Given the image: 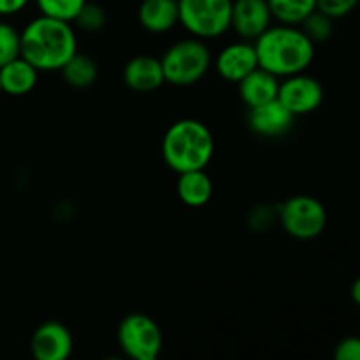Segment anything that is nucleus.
Wrapping results in <instances>:
<instances>
[{"mask_svg": "<svg viewBox=\"0 0 360 360\" xmlns=\"http://www.w3.org/2000/svg\"><path fill=\"white\" fill-rule=\"evenodd\" d=\"M118 345L127 357L134 360H157L164 348V336L151 316L132 313L120 322Z\"/></svg>", "mask_w": 360, "mask_h": 360, "instance_id": "nucleus-6", "label": "nucleus"}, {"mask_svg": "<svg viewBox=\"0 0 360 360\" xmlns=\"http://www.w3.org/2000/svg\"><path fill=\"white\" fill-rule=\"evenodd\" d=\"M137 18L150 34H165L179 23L178 0H143Z\"/></svg>", "mask_w": 360, "mask_h": 360, "instance_id": "nucleus-15", "label": "nucleus"}, {"mask_svg": "<svg viewBox=\"0 0 360 360\" xmlns=\"http://www.w3.org/2000/svg\"><path fill=\"white\" fill-rule=\"evenodd\" d=\"M278 220V207L269 206V204H260L250 213V225L255 231H266L274 221Z\"/></svg>", "mask_w": 360, "mask_h": 360, "instance_id": "nucleus-25", "label": "nucleus"}, {"mask_svg": "<svg viewBox=\"0 0 360 360\" xmlns=\"http://www.w3.org/2000/svg\"><path fill=\"white\" fill-rule=\"evenodd\" d=\"M359 0H316V9L329 18H343L355 9Z\"/></svg>", "mask_w": 360, "mask_h": 360, "instance_id": "nucleus-24", "label": "nucleus"}, {"mask_svg": "<svg viewBox=\"0 0 360 360\" xmlns=\"http://www.w3.org/2000/svg\"><path fill=\"white\" fill-rule=\"evenodd\" d=\"M62 77L72 88H88L97 81L98 67L91 56L84 53H74L72 58L60 69Z\"/></svg>", "mask_w": 360, "mask_h": 360, "instance_id": "nucleus-18", "label": "nucleus"}, {"mask_svg": "<svg viewBox=\"0 0 360 360\" xmlns=\"http://www.w3.org/2000/svg\"><path fill=\"white\" fill-rule=\"evenodd\" d=\"M21 55L20 32L11 23L0 21V67Z\"/></svg>", "mask_w": 360, "mask_h": 360, "instance_id": "nucleus-22", "label": "nucleus"}, {"mask_svg": "<svg viewBox=\"0 0 360 360\" xmlns=\"http://www.w3.org/2000/svg\"><path fill=\"white\" fill-rule=\"evenodd\" d=\"M352 299L355 301V304L360 306V278H357L355 283L352 285Z\"/></svg>", "mask_w": 360, "mask_h": 360, "instance_id": "nucleus-28", "label": "nucleus"}, {"mask_svg": "<svg viewBox=\"0 0 360 360\" xmlns=\"http://www.w3.org/2000/svg\"><path fill=\"white\" fill-rule=\"evenodd\" d=\"M238 86L239 97L245 102L246 108H257V105L267 104V102L278 98L280 77L262 67H257L255 70H252L248 76L239 81Z\"/></svg>", "mask_w": 360, "mask_h": 360, "instance_id": "nucleus-14", "label": "nucleus"}, {"mask_svg": "<svg viewBox=\"0 0 360 360\" xmlns=\"http://www.w3.org/2000/svg\"><path fill=\"white\" fill-rule=\"evenodd\" d=\"M30 0H0V16H13L21 13Z\"/></svg>", "mask_w": 360, "mask_h": 360, "instance_id": "nucleus-27", "label": "nucleus"}, {"mask_svg": "<svg viewBox=\"0 0 360 360\" xmlns=\"http://www.w3.org/2000/svg\"><path fill=\"white\" fill-rule=\"evenodd\" d=\"M72 348V334L60 322H44L32 334L30 352L35 360H67Z\"/></svg>", "mask_w": 360, "mask_h": 360, "instance_id": "nucleus-11", "label": "nucleus"}, {"mask_svg": "<svg viewBox=\"0 0 360 360\" xmlns=\"http://www.w3.org/2000/svg\"><path fill=\"white\" fill-rule=\"evenodd\" d=\"M299 27H301V30L308 35L309 41H311L313 44H316V42H326L327 39L333 35V30H334L333 18L320 13L319 9L313 11V13L309 14V16L306 18Z\"/></svg>", "mask_w": 360, "mask_h": 360, "instance_id": "nucleus-21", "label": "nucleus"}, {"mask_svg": "<svg viewBox=\"0 0 360 360\" xmlns=\"http://www.w3.org/2000/svg\"><path fill=\"white\" fill-rule=\"evenodd\" d=\"M278 221L288 236L301 241L319 238L327 225V211L320 200L294 195L278 207Z\"/></svg>", "mask_w": 360, "mask_h": 360, "instance_id": "nucleus-7", "label": "nucleus"}, {"mask_svg": "<svg viewBox=\"0 0 360 360\" xmlns=\"http://www.w3.org/2000/svg\"><path fill=\"white\" fill-rule=\"evenodd\" d=\"M86 2L88 0H35V6L42 16L72 23Z\"/></svg>", "mask_w": 360, "mask_h": 360, "instance_id": "nucleus-20", "label": "nucleus"}, {"mask_svg": "<svg viewBox=\"0 0 360 360\" xmlns=\"http://www.w3.org/2000/svg\"><path fill=\"white\" fill-rule=\"evenodd\" d=\"M21 55L39 72L60 70L74 53H77V37L69 21L49 16H37L20 32Z\"/></svg>", "mask_w": 360, "mask_h": 360, "instance_id": "nucleus-1", "label": "nucleus"}, {"mask_svg": "<svg viewBox=\"0 0 360 360\" xmlns=\"http://www.w3.org/2000/svg\"><path fill=\"white\" fill-rule=\"evenodd\" d=\"M179 23L192 37L210 41L231 30L232 0H178Z\"/></svg>", "mask_w": 360, "mask_h": 360, "instance_id": "nucleus-5", "label": "nucleus"}, {"mask_svg": "<svg viewBox=\"0 0 360 360\" xmlns=\"http://www.w3.org/2000/svg\"><path fill=\"white\" fill-rule=\"evenodd\" d=\"M253 44L259 67L280 79L304 72L315 58V44L297 25H271Z\"/></svg>", "mask_w": 360, "mask_h": 360, "instance_id": "nucleus-2", "label": "nucleus"}, {"mask_svg": "<svg viewBox=\"0 0 360 360\" xmlns=\"http://www.w3.org/2000/svg\"><path fill=\"white\" fill-rule=\"evenodd\" d=\"M267 4L273 20L297 27L316 9V0H267Z\"/></svg>", "mask_w": 360, "mask_h": 360, "instance_id": "nucleus-19", "label": "nucleus"}, {"mask_svg": "<svg viewBox=\"0 0 360 360\" xmlns=\"http://www.w3.org/2000/svg\"><path fill=\"white\" fill-rule=\"evenodd\" d=\"M176 190L183 204L190 207H200L206 206L213 197V181L204 169L181 172Z\"/></svg>", "mask_w": 360, "mask_h": 360, "instance_id": "nucleus-17", "label": "nucleus"}, {"mask_svg": "<svg viewBox=\"0 0 360 360\" xmlns=\"http://www.w3.org/2000/svg\"><path fill=\"white\" fill-rule=\"evenodd\" d=\"M39 70L32 65L30 62L18 56L11 60L9 63L0 67V88L2 94L13 95V97H21L27 95L37 86Z\"/></svg>", "mask_w": 360, "mask_h": 360, "instance_id": "nucleus-16", "label": "nucleus"}, {"mask_svg": "<svg viewBox=\"0 0 360 360\" xmlns=\"http://www.w3.org/2000/svg\"><path fill=\"white\" fill-rule=\"evenodd\" d=\"M273 25L267 0H232L231 28L245 41H255Z\"/></svg>", "mask_w": 360, "mask_h": 360, "instance_id": "nucleus-10", "label": "nucleus"}, {"mask_svg": "<svg viewBox=\"0 0 360 360\" xmlns=\"http://www.w3.org/2000/svg\"><path fill=\"white\" fill-rule=\"evenodd\" d=\"M336 360H360V338H345L334 350Z\"/></svg>", "mask_w": 360, "mask_h": 360, "instance_id": "nucleus-26", "label": "nucleus"}, {"mask_svg": "<svg viewBox=\"0 0 360 360\" xmlns=\"http://www.w3.org/2000/svg\"><path fill=\"white\" fill-rule=\"evenodd\" d=\"M295 122V115H292L278 98L267 104L250 108L248 125L257 136L262 137H280L292 130Z\"/></svg>", "mask_w": 360, "mask_h": 360, "instance_id": "nucleus-12", "label": "nucleus"}, {"mask_svg": "<svg viewBox=\"0 0 360 360\" xmlns=\"http://www.w3.org/2000/svg\"><path fill=\"white\" fill-rule=\"evenodd\" d=\"M278 101L295 116L316 111L323 102V86L319 79L304 72L283 77L280 81Z\"/></svg>", "mask_w": 360, "mask_h": 360, "instance_id": "nucleus-8", "label": "nucleus"}, {"mask_svg": "<svg viewBox=\"0 0 360 360\" xmlns=\"http://www.w3.org/2000/svg\"><path fill=\"white\" fill-rule=\"evenodd\" d=\"M123 81L137 94H150L165 83L160 58L148 55L134 56L123 69Z\"/></svg>", "mask_w": 360, "mask_h": 360, "instance_id": "nucleus-13", "label": "nucleus"}, {"mask_svg": "<svg viewBox=\"0 0 360 360\" xmlns=\"http://www.w3.org/2000/svg\"><path fill=\"white\" fill-rule=\"evenodd\" d=\"M213 67L221 79L238 84L243 77L259 67L255 44L253 41H245V39L231 42L220 49L217 58L213 60Z\"/></svg>", "mask_w": 360, "mask_h": 360, "instance_id": "nucleus-9", "label": "nucleus"}, {"mask_svg": "<svg viewBox=\"0 0 360 360\" xmlns=\"http://www.w3.org/2000/svg\"><path fill=\"white\" fill-rule=\"evenodd\" d=\"M105 21H108V14H105L104 7L98 4L86 2L72 23H76L77 28H81L83 32L95 34L105 27Z\"/></svg>", "mask_w": 360, "mask_h": 360, "instance_id": "nucleus-23", "label": "nucleus"}, {"mask_svg": "<svg viewBox=\"0 0 360 360\" xmlns=\"http://www.w3.org/2000/svg\"><path fill=\"white\" fill-rule=\"evenodd\" d=\"M0 94H2V88H0Z\"/></svg>", "mask_w": 360, "mask_h": 360, "instance_id": "nucleus-29", "label": "nucleus"}, {"mask_svg": "<svg viewBox=\"0 0 360 360\" xmlns=\"http://www.w3.org/2000/svg\"><path fill=\"white\" fill-rule=\"evenodd\" d=\"M162 155L165 164L178 174L206 169L214 155V137L199 120H178L165 132Z\"/></svg>", "mask_w": 360, "mask_h": 360, "instance_id": "nucleus-3", "label": "nucleus"}, {"mask_svg": "<svg viewBox=\"0 0 360 360\" xmlns=\"http://www.w3.org/2000/svg\"><path fill=\"white\" fill-rule=\"evenodd\" d=\"M160 62L165 83L174 86H192L210 72L213 67V56L206 41L190 37L169 46Z\"/></svg>", "mask_w": 360, "mask_h": 360, "instance_id": "nucleus-4", "label": "nucleus"}]
</instances>
